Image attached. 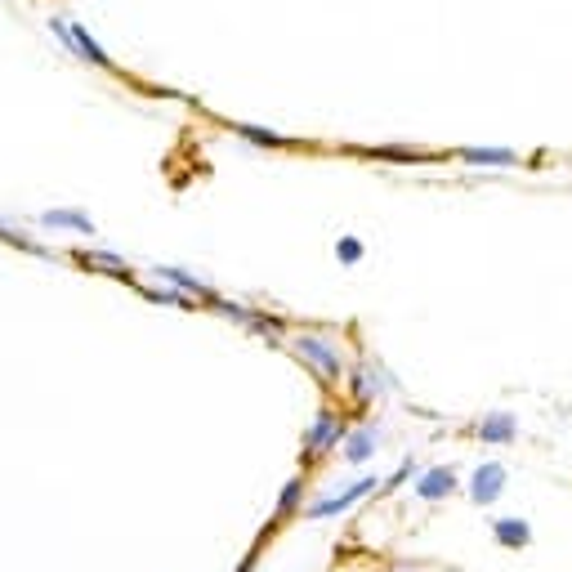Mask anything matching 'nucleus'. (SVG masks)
I'll use <instances>...</instances> for the list:
<instances>
[{
  "mask_svg": "<svg viewBox=\"0 0 572 572\" xmlns=\"http://www.w3.org/2000/svg\"><path fill=\"white\" fill-rule=\"evenodd\" d=\"M416 474H421V461H407V465H403V470H398V474H389V479H385V488H389V492H394V488H398V483L416 479Z\"/></svg>",
  "mask_w": 572,
  "mask_h": 572,
  "instance_id": "18",
  "label": "nucleus"
},
{
  "mask_svg": "<svg viewBox=\"0 0 572 572\" xmlns=\"http://www.w3.org/2000/svg\"><path fill=\"white\" fill-rule=\"evenodd\" d=\"M340 438H345V421H340L331 407H322V412L313 416V425L304 429V461H318V456H327Z\"/></svg>",
  "mask_w": 572,
  "mask_h": 572,
  "instance_id": "5",
  "label": "nucleus"
},
{
  "mask_svg": "<svg viewBox=\"0 0 572 572\" xmlns=\"http://www.w3.org/2000/svg\"><path fill=\"white\" fill-rule=\"evenodd\" d=\"M304 510V479H291L282 488V497H278V514H273V519H291V514H300Z\"/></svg>",
  "mask_w": 572,
  "mask_h": 572,
  "instance_id": "13",
  "label": "nucleus"
},
{
  "mask_svg": "<svg viewBox=\"0 0 572 572\" xmlns=\"http://www.w3.org/2000/svg\"><path fill=\"white\" fill-rule=\"evenodd\" d=\"M376 488H380V479H376V474H367V479H358V483H349V488H340L336 497H327V501H309L300 514H304V519H336V514L354 510L358 501H367Z\"/></svg>",
  "mask_w": 572,
  "mask_h": 572,
  "instance_id": "2",
  "label": "nucleus"
},
{
  "mask_svg": "<svg viewBox=\"0 0 572 572\" xmlns=\"http://www.w3.org/2000/svg\"><path fill=\"white\" fill-rule=\"evenodd\" d=\"M45 224L50 228H76V233H90V215H81V211H50L45 215Z\"/></svg>",
  "mask_w": 572,
  "mask_h": 572,
  "instance_id": "15",
  "label": "nucleus"
},
{
  "mask_svg": "<svg viewBox=\"0 0 572 572\" xmlns=\"http://www.w3.org/2000/svg\"><path fill=\"white\" fill-rule=\"evenodd\" d=\"M291 354L300 358L318 380H327V385H336V380L345 376V358H340V349L331 345V340H322L318 331H300V336H291Z\"/></svg>",
  "mask_w": 572,
  "mask_h": 572,
  "instance_id": "1",
  "label": "nucleus"
},
{
  "mask_svg": "<svg viewBox=\"0 0 572 572\" xmlns=\"http://www.w3.org/2000/svg\"><path fill=\"white\" fill-rule=\"evenodd\" d=\"M505 483H510V470H505L501 461H483L470 470V483H465V492H470V501L479 505V510H488L492 501H501Z\"/></svg>",
  "mask_w": 572,
  "mask_h": 572,
  "instance_id": "4",
  "label": "nucleus"
},
{
  "mask_svg": "<svg viewBox=\"0 0 572 572\" xmlns=\"http://www.w3.org/2000/svg\"><path fill=\"white\" fill-rule=\"evenodd\" d=\"M362 157H371V161H398V166H421V161H434V157H429V152L398 148V143H380V148H362Z\"/></svg>",
  "mask_w": 572,
  "mask_h": 572,
  "instance_id": "12",
  "label": "nucleus"
},
{
  "mask_svg": "<svg viewBox=\"0 0 572 572\" xmlns=\"http://www.w3.org/2000/svg\"><path fill=\"white\" fill-rule=\"evenodd\" d=\"M376 447H380V429L371 425V421L345 429V438H340V452H345L349 465H367L371 456H376Z\"/></svg>",
  "mask_w": 572,
  "mask_h": 572,
  "instance_id": "7",
  "label": "nucleus"
},
{
  "mask_svg": "<svg viewBox=\"0 0 572 572\" xmlns=\"http://www.w3.org/2000/svg\"><path fill=\"white\" fill-rule=\"evenodd\" d=\"M461 166H474V170H514L519 166V152H510V148H461V152H452Z\"/></svg>",
  "mask_w": 572,
  "mask_h": 572,
  "instance_id": "8",
  "label": "nucleus"
},
{
  "mask_svg": "<svg viewBox=\"0 0 572 572\" xmlns=\"http://www.w3.org/2000/svg\"><path fill=\"white\" fill-rule=\"evenodd\" d=\"M456 488H461V474L452 465H421V474L412 479L416 501H447V497H456Z\"/></svg>",
  "mask_w": 572,
  "mask_h": 572,
  "instance_id": "6",
  "label": "nucleus"
},
{
  "mask_svg": "<svg viewBox=\"0 0 572 572\" xmlns=\"http://www.w3.org/2000/svg\"><path fill=\"white\" fill-rule=\"evenodd\" d=\"M336 255H340V264H358L362 260V242H358V237H340Z\"/></svg>",
  "mask_w": 572,
  "mask_h": 572,
  "instance_id": "17",
  "label": "nucleus"
},
{
  "mask_svg": "<svg viewBox=\"0 0 572 572\" xmlns=\"http://www.w3.org/2000/svg\"><path fill=\"white\" fill-rule=\"evenodd\" d=\"M492 537H497L505 550H523L532 541V523L523 519V514H505V519L492 523Z\"/></svg>",
  "mask_w": 572,
  "mask_h": 572,
  "instance_id": "11",
  "label": "nucleus"
},
{
  "mask_svg": "<svg viewBox=\"0 0 572 572\" xmlns=\"http://www.w3.org/2000/svg\"><path fill=\"white\" fill-rule=\"evenodd\" d=\"M50 32L59 36L63 45L76 54V59H85V63H94V68H103V72H112V59L103 54V45L94 41L90 32H85L81 23H68V18H50Z\"/></svg>",
  "mask_w": 572,
  "mask_h": 572,
  "instance_id": "3",
  "label": "nucleus"
},
{
  "mask_svg": "<svg viewBox=\"0 0 572 572\" xmlns=\"http://www.w3.org/2000/svg\"><path fill=\"white\" fill-rule=\"evenodd\" d=\"M233 135H237V139H246V143H255V148H269V152L300 148V139L278 135V130H269V126H251V121H237V126H233Z\"/></svg>",
  "mask_w": 572,
  "mask_h": 572,
  "instance_id": "10",
  "label": "nucleus"
},
{
  "mask_svg": "<svg viewBox=\"0 0 572 572\" xmlns=\"http://www.w3.org/2000/svg\"><path fill=\"white\" fill-rule=\"evenodd\" d=\"M161 278H166V282H175V286H179V291H188V295H202V300H206V304H215L211 286H206V282H197V278H193V273H184V269H161Z\"/></svg>",
  "mask_w": 572,
  "mask_h": 572,
  "instance_id": "14",
  "label": "nucleus"
},
{
  "mask_svg": "<svg viewBox=\"0 0 572 572\" xmlns=\"http://www.w3.org/2000/svg\"><path fill=\"white\" fill-rule=\"evenodd\" d=\"M474 438H479V443H514V438H519V416H514V412H488V416H479Z\"/></svg>",
  "mask_w": 572,
  "mask_h": 572,
  "instance_id": "9",
  "label": "nucleus"
},
{
  "mask_svg": "<svg viewBox=\"0 0 572 572\" xmlns=\"http://www.w3.org/2000/svg\"><path fill=\"white\" fill-rule=\"evenodd\" d=\"M349 389H354V398L358 403H371V398H376V385H371V376L362 367H354L349 371Z\"/></svg>",
  "mask_w": 572,
  "mask_h": 572,
  "instance_id": "16",
  "label": "nucleus"
}]
</instances>
